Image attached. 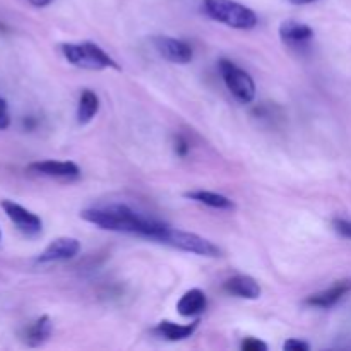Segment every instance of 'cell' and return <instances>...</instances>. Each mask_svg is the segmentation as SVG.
Returning <instances> with one entry per match:
<instances>
[{"instance_id":"1","label":"cell","mask_w":351,"mask_h":351,"mask_svg":"<svg viewBox=\"0 0 351 351\" xmlns=\"http://www.w3.org/2000/svg\"><path fill=\"white\" fill-rule=\"evenodd\" d=\"M81 218L91 225L99 226L103 230L120 233H130V235L144 237V239L160 242L163 240L168 225L137 213L136 209L125 204H108L96 206V208L84 209Z\"/></svg>"},{"instance_id":"2","label":"cell","mask_w":351,"mask_h":351,"mask_svg":"<svg viewBox=\"0 0 351 351\" xmlns=\"http://www.w3.org/2000/svg\"><path fill=\"white\" fill-rule=\"evenodd\" d=\"M204 10L213 21H218L233 29L249 31L259 23V17L250 7L235 0H204Z\"/></svg>"},{"instance_id":"3","label":"cell","mask_w":351,"mask_h":351,"mask_svg":"<svg viewBox=\"0 0 351 351\" xmlns=\"http://www.w3.org/2000/svg\"><path fill=\"white\" fill-rule=\"evenodd\" d=\"M60 51L69 64L88 71H103V69H120V65L93 41L82 43H62Z\"/></svg>"},{"instance_id":"4","label":"cell","mask_w":351,"mask_h":351,"mask_svg":"<svg viewBox=\"0 0 351 351\" xmlns=\"http://www.w3.org/2000/svg\"><path fill=\"white\" fill-rule=\"evenodd\" d=\"M161 243L170 245L173 249L184 250V252L195 254V256H204V257H219L221 256V249L211 242V240L204 239V237L197 235V233L184 232V230H177L168 226L165 232L163 240Z\"/></svg>"},{"instance_id":"5","label":"cell","mask_w":351,"mask_h":351,"mask_svg":"<svg viewBox=\"0 0 351 351\" xmlns=\"http://www.w3.org/2000/svg\"><path fill=\"white\" fill-rule=\"evenodd\" d=\"M218 67L228 91L240 103L254 101V98H256V82H254L252 75L249 72L240 69L239 65H235L228 58H221L218 62Z\"/></svg>"},{"instance_id":"6","label":"cell","mask_w":351,"mask_h":351,"mask_svg":"<svg viewBox=\"0 0 351 351\" xmlns=\"http://www.w3.org/2000/svg\"><path fill=\"white\" fill-rule=\"evenodd\" d=\"M2 209L5 211L7 218L17 226V230L24 233V235L34 237L38 233H41L43 230V223H41L40 216H36L34 213H31L29 209H26L24 206L17 204L14 201H2Z\"/></svg>"},{"instance_id":"7","label":"cell","mask_w":351,"mask_h":351,"mask_svg":"<svg viewBox=\"0 0 351 351\" xmlns=\"http://www.w3.org/2000/svg\"><path fill=\"white\" fill-rule=\"evenodd\" d=\"M153 45L158 50V53L165 58V60L171 62V64H189L194 58V50L191 45L184 40H177L171 36H154Z\"/></svg>"},{"instance_id":"8","label":"cell","mask_w":351,"mask_h":351,"mask_svg":"<svg viewBox=\"0 0 351 351\" xmlns=\"http://www.w3.org/2000/svg\"><path fill=\"white\" fill-rule=\"evenodd\" d=\"M81 250V243L77 239L72 237H60L55 239L47 245V249L38 256L36 263L47 264V263H58V261H69L74 259Z\"/></svg>"},{"instance_id":"9","label":"cell","mask_w":351,"mask_h":351,"mask_svg":"<svg viewBox=\"0 0 351 351\" xmlns=\"http://www.w3.org/2000/svg\"><path fill=\"white\" fill-rule=\"evenodd\" d=\"M27 170L36 175H41V177L50 178H77L81 175V168L74 161H34V163L27 167Z\"/></svg>"},{"instance_id":"10","label":"cell","mask_w":351,"mask_h":351,"mask_svg":"<svg viewBox=\"0 0 351 351\" xmlns=\"http://www.w3.org/2000/svg\"><path fill=\"white\" fill-rule=\"evenodd\" d=\"M280 38L291 48H304L314 40V29L298 21H285L280 26Z\"/></svg>"},{"instance_id":"11","label":"cell","mask_w":351,"mask_h":351,"mask_svg":"<svg viewBox=\"0 0 351 351\" xmlns=\"http://www.w3.org/2000/svg\"><path fill=\"white\" fill-rule=\"evenodd\" d=\"M223 288L230 295H233V297L247 298V300H257L261 297V293H263L259 283L252 276H247V274L232 276L230 280L225 281Z\"/></svg>"},{"instance_id":"12","label":"cell","mask_w":351,"mask_h":351,"mask_svg":"<svg viewBox=\"0 0 351 351\" xmlns=\"http://www.w3.org/2000/svg\"><path fill=\"white\" fill-rule=\"evenodd\" d=\"M351 290V283L350 281H339V283L332 285L331 288L324 291H319V293L311 295V297L305 300V304L311 305V307H317V308H331L345 297L346 293Z\"/></svg>"},{"instance_id":"13","label":"cell","mask_w":351,"mask_h":351,"mask_svg":"<svg viewBox=\"0 0 351 351\" xmlns=\"http://www.w3.org/2000/svg\"><path fill=\"white\" fill-rule=\"evenodd\" d=\"M208 307V298L206 293L199 288H192V290L185 291L177 302V311L182 317H197Z\"/></svg>"},{"instance_id":"14","label":"cell","mask_w":351,"mask_h":351,"mask_svg":"<svg viewBox=\"0 0 351 351\" xmlns=\"http://www.w3.org/2000/svg\"><path fill=\"white\" fill-rule=\"evenodd\" d=\"M201 321L195 319L191 324H177V322L171 321H161L160 324L154 328V332L161 338L168 339V341H184V339L191 338L195 332V329L199 328Z\"/></svg>"},{"instance_id":"15","label":"cell","mask_w":351,"mask_h":351,"mask_svg":"<svg viewBox=\"0 0 351 351\" xmlns=\"http://www.w3.org/2000/svg\"><path fill=\"white\" fill-rule=\"evenodd\" d=\"M53 332V324H51L48 315H41L40 319L27 326L23 332V339L27 346H40L47 341Z\"/></svg>"},{"instance_id":"16","label":"cell","mask_w":351,"mask_h":351,"mask_svg":"<svg viewBox=\"0 0 351 351\" xmlns=\"http://www.w3.org/2000/svg\"><path fill=\"white\" fill-rule=\"evenodd\" d=\"M185 197L213 209H225V211H232V209H235V202H233L230 197H226V195L218 194V192L191 191V192H185Z\"/></svg>"},{"instance_id":"17","label":"cell","mask_w":351,"mask_h":351,"mask_svg":"<svg viewBox=\"0 0 351 351\" xmlns=\"http://www.w3.org/2000/svg\"><path fill=\"white\" fill-rule=\"evenodd\" d=\"M99 112V98L95 91L91 89H82L81 98H79L77 103V122L81 125H86V123L91 122Z\"/></svg>"},{"instance_id":"18","label":"cell","mask_w":351,"mask_h":351,"mask_svg":"<svg viewBox=\"0 0 351 351\" xmlns=\"http://www.w3.org/2000/svg\"><path fill=\"white\" fill-rule=\"evenodd\" d=\"M240 348H242L243 351H267V345L264 341H261V339L247 338V339H243L242 345H240Z\"/></svg>"},{"instance_id":"19","label":"cell","mask_w":351,"mask_h":351,"mask_svg":"<svg viewBox=\"0 0 351 351\" xmlns=\"http://www.w3.org/2000/svg\"><path fill=\"white\" fill-rule=\"evenodd\" d=\"M189 149H191V144H189V141L185 139L184 136H180V134H178L177 137H175V153L178 154V156H187V153H189Z\"/></svg>"},{"instance_id":"20","label":"cell","mask_w":351,"mask_h":351,"mask_svg":"<svg viewBox=\"0 0 351 351\" xmlns=\"http://www.w3.org/2000/svg\"><path fill=\"white\" fill-rule=\"evenodd\" d=\"M9 125H10V115H9V108H7V101L0 98V130L9 129Z\"/></svg>"},{"instance_id":"21","label":"cell","mask_w":351,"mask_h":351,"mask_svg":"<svg viewBox=\"0 0 351 351\" xmlns=\"http://www.w3.org/2000/svg\"><path fill=\"white\" fill-rule=\"evenodd\" d=\"M332 225H335V230L339 235L351 239V221H348V219H335Z\"/></svg>"},{"instance_id":"22","label":"cell","mask_w":351,"mask_h":351,"mask_svg":"<svg viewBox=\"0 0 351 351\" xmlns=\"http://www.w3.org/2000/svg\"><path fill=\"white\" fill-rule=\"evenodd\" d=\"M283 348L287 351H308L311 350V345L305 341H300V339H288L283 345Z\"/></svg>"},{"instance_id":"23","label":"cell","mask_w":351,"mask_h":351,"mask_svg":"<svg viewBox=\"0 0 351 351\" xmlns=\"http://www.w3.org/2000/svg\"><path fill=\"white\" fill-rule=\"evenodd\" d=\"M27 2L31 3V5L33 7H47V5H50L51 2H53V0H27Z\"/></svg>"},{"instance_id":"24","label":"cell","mask_w":351,"mask_h":351,"mask_svg":"<svg viewBox=\"0 0 351 351\" xmlns=\"http://www.w3.org/2000/svg\"><path fill=\"white\" fill-rule=\"evenodd\" d=\"M290 2L295 3V5H307V3L317 2V0H290Z\"/></svg>"},{"instance_id":"25","label":"cell","mask_w":351,"mask_h":351,"mask_svg":"<svg viewBox=\"0 0 351 351\" xmlns=\"http://www.w3.org/2000/svg\"><path fill=\"white\" fill-rule=\"evenodd\" d=\"M0 33H7V26L2 23H0Z\"/></svg>"},{"instance_id":"26","label":"cell","mask_w":351,"mask_h":351,"mask_svg":"<svg viewBox=\"0 0 351 351\" xmlns=\"http://www.w3.org/2000/svg\"><path fill=\"white\" fill-rule=\"evenodd\" d=\"M0 239H2V232H0Z\"/></svg>"}]
</instances>
